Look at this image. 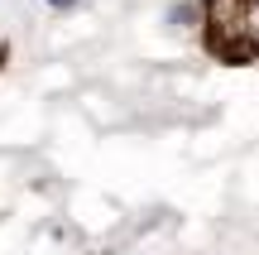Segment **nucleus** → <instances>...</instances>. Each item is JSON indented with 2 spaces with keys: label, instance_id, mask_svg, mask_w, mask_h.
I'll use <instances>...</instances> for the list:
<instances>
[{
  "label": "nucleus",
  "instance_id": "nucleus-1",
  "mask_svg": "<svg viewBox=\"0 0 259 255\" xmlns=\"http://www.w3.org/2000/svg\"><path fill=\"white\" fill-rule=\"evenodd\" d=\"M250 29H254V39H259V0H254V10H250Z\"/></svg>",
  "mask_w": 259,
  "mask_h": 255
}]
</instances>
